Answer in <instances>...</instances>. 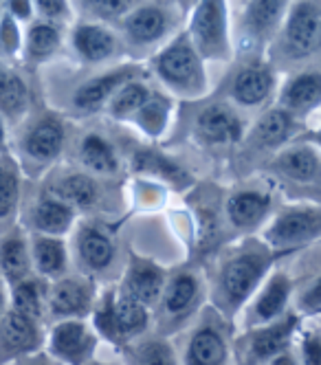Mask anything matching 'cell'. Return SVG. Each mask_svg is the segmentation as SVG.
<instances>
[{
    "label": "cell",
    "instance_id": "6da1fadb",
    "mask_svg": "<svg viewBox=\"0 0 321 365\" xmlns=\"http://www.w3.org/2000/svg\"><path fill=\"white\" fill-rule=\"evenodd\" d=\"M152 71L170 91L183 97H200L207 91L203 58L187 34L176 36L152 58Z\"/></svg>",
    "mask_w": 321,
    "mask_h": 365
},
{
    "label": "cell",
    "instance_id": "7a4b0ae2",
    "mask_svg": "<svg viewBox=\"0 0 321 365\" xmlns=\"http://www.w3.org/2000/svg\"><path fill=\"white\" fill-rule=\"evenodd\" d=\"M321 51V5L295 0L275 38V56L286 62H304Z\"/></svg>",
    "mask_w": 321,
    "mask_h": 365
},
{
    "label": "cell",
    "instance_id": "3957f363",
    "mask_svg": "<svg viewBox=\"0 0 321 365\" xmlns=\"http://www.w3.org/2000/svg\"><path fill=\"white\" fill-rule=\"evenodd\" d=\"M190 36L203 60L225 62L231 58L227 0H198L190 18Z\"/></svg>",
    "mask_w": 321,
    "mask_h": 365
},
{
    "label": "cell",
    "instance_id": "277c9868",
    "mask_svg": "<svg viewBox=\"0 0 321 365\" xmlns=\"http://www.w3.org/2000/svg\"><path fill=\"white\" fill-rule=\"evenodd\" d=\"M150 326V308L128 295L108 293L95 308V330L111 341H135Z\"/></svg>",
    "mask_w": 321,
    "mask_h": 365
},
{
    "label": "cell",
    "instance_id": "5b68a950",
    "mask_svg": "<svg viewBox=\"0 0 321 365\" xmlns=\"http://www.w3.org/2000/svg\"><path fill=\"white\" fill-rule=\"evenodd\" d=\"M266 271V257L260 253H243L223 267L218 279V302L220 308L233 312L243 308L255 293L258 284Z\"/></svg>",
    "mask_w": 321,
    "mask_h": 365
},
{
    "label": "cell",
    "instance_id": "8992f818",
    "mask_svg": "<svg viewBox=\"0 0 321 365\" xmlns=\"http://www.w3.org/2000/svg\"><path fill=\"white\" fill-rule=\"evenodd\" d=\"M97 348V334L84 319L58 322L49 332V354L64 365H86Z\"/></svg>",
    "mask_w": 321,
    "mask_h": 365
},
{
    "label": "cell",
    "instance_id": "52a82bcc",
    "mask_svg": "<svg viewBox=\"0 0 321 365\" xmlns=\"http://www.w3.org/2000/svg\"><path fill=\"white\" fill-rule=\"evenodd\" d=\"M295 332H297V317L286 312V315L280 317L277 322L251 328L249 334L240 341V348H243L247 363L269 365L275 356H280L288 350V344Z\"/></svg>",
    "mask_w": 321,
    "mask_h": 365
},
{
    "label": "cell",
    "instance_id": "ba28073f",
    "mask_svg": "<svg viewBox=\"0 0 321 365\" xmlns=\"http://www.w3.org/2000/svg\"><path fill=\"white\" fill-rule=\"evenodd\" d=\"M93 284L82 277H62L46 293V312L53 319H84L93 310Z\"/></svg>",
    "mask_w": 321,
    "mask_h": 365
},
{
    "label": "cell",
    "instance_id": "9c48e42d",
    "mask_svg": "<svg viewBox=\"0 0 321 365\" xmlns=\"http://www.w3.org/2000/svg\"><path fill=\"white\" fill-rule=\"evenodd\" d=\"M288 3L290 0H247L243 14L245 48H258L277 36L288 14Z\"/></svg>",
    "mask_w": 321,
    "mask_h": 365
},
{
    "label": "cell",
    "instance_id": "30bf717a",
    "mask_svg": "<svg viewBox=\"0 0 321 365\" xmlns=\"http://www.w3.org/2000/svg\"><path fill=\"white\" fill-rule=\"evenodd\" d=\"M275 91V71L266 62H251L240 68L229 86V95L245 108H260Z\"/></svg>",
    "mask_w": 321,
    "mask_h": 365
},
{
    "label": "cell",
    "instance_id": "8fae6325",
    "mask_svg": "<svg viewBox=\"0 0 321 365\" xmlns=\"http://www.w3.org/2000/svg\"><path fill=\"white\" fill-rule=\"evenodd\" d=\"M141 68L137 66H117L111 73L97 75L93 80H88L86 84H82L75 95H73V106L79 113H97L103 106H108V101L113 99V95L128 82L139 80Z\"/></svg>",
    "mask_w": 321,
    "mask_h": 365
},
{
    "label": "cell",
    "instance_id": "7c38bea8",
    "mask_svg": "<svg viewBox=\"0 0 321 365\" xmlns=\"http://www.w3.org/2000/svg\"><path fill=\"white\" fill-rule=\"evenodd\" d=\"M198 299H200L198 277L192 273H178L165 284L163 295H160L156 306L160 310L163 324L174 328L192 317L194 308L198 306Z\"/></svg>",
    "mask_w": 321,
    "mask_h": 365
},
{
    "label": "cell",
    "instance_id": "4fadbf2b",
    "mask_svg": "<svg viewBox=\"0 0 321 365\" xmlns=\"http://www.w3.org/2000/svg\"><path fill=\"white\" fill-rule=\"evenodd\" d=\"M266 236H269L271 245L280 249L315 240L321 236V210H315V207H310V210H290L275 220Z\"/></svg>",
    "mask_w": 321,
    "mask_h": 365
},
{
    "label": "cell",
    "instance_id": "5bb4252c",
    "mask_svg": "<svg viewBox=\"0 0 321 365\" xmlns=\"http://www.w3.org/2000/svg\"><path fill=\"white\" fill-rule=\"evenodd\" d=\"M196 135L211 145H229L238 143L243 137V121L227 103H209L194 121Z\"/></svg>",
    "mask_w": 321,
    "mask_h": 365
},
{
    "label": "cell",
    "instance_id": "9a60e30c",
    "mask_svg": "<svg viewBox=\"0 0 321 365\" xmlns=\"http://www.w3.org/2000/svg\"><path fill=\"white\" fill-rule=\"evenodd\" d=\"M292 286L290 279L282 273H275L264 289L258 293V297L251 304V310L247 312V322L251 328L266 326L271 322H277L280 317L286 315V308L290 302Z\"/></svg>",
    "mask_w": 321,
    "mask_h": 365
},
{
    "label": "cell",
    "instance_id": "2e32d148",
    "mask_svg": "<svg viewBox=\"0 0 321 365\" xmlns=\"http://www.w3.org/2000/svg\"><path fill=\"white\" fill-rule=\"evenodd\" d=\"M280 103L286 113L295 115H308L321 106V71L310 68V71H300L282 88Z\"/></svg>",
    "mask_w": 321,
    "mask_h": 365
},
{
    "label": "cell",
    "instance_id": "e0dca14e",
    "mask_svg": "<svg viewBox=\"0 0 321 365\" xmlns=\"http://www.w3.org/2000/svg\"><path fill=\"white\" fill-rule=\"evenodd\" d=\"M183 365H229V346L223 330L213 324L196 328L187 341Z\"/></svg>",
    "mask_w": 321,
    "mask_h": 365
},
{
    "label": "cell",
    "instance_id": "ac0fdd59",
    "mask_svg": "<svg viewBox=\"0 0 321 365\" xmlns=\"http://www.w3.org/2000/svg\"><path fill=\"white\" fill-rule=\"evenodd\" d=\"M38 328L40 324L9 308L3 322H0V359L34 352L40 344Z\"/></svg>",
    "mask_w": 321,
    "mask_h": 365
},
{
    "label": "cell",
    "instance_id": "d6986e66",
    "mask_svg": "<svg viewBox=\"0 0 321 365\" xmlns=\"http://www.w3.org/2000/svg\"><path fill=\"white\" fill-rule=\"evenodd\" d=\"M170 29V16L163 7L143 5L139 9H132L123 18V36L130 44L148 46L156 44Z\"/></svg>",
    "mask_w": 321,
    "mask_h": 365
},
{
    "label": "cell",
    "instance_id": "ffe728a7",
    "mask_svg": "<svg viewBox=\"0 0 321 365\" xmlns=\"http://www.w3.org/2000/svg\"><path fill=\"white\" fill-rule=\"evenodd\" d=\"M163 289H165L163 271L152 262H146V259H135L132 267L128 269L119 291L132 299H137L139 304L152 308L158 304Z\"/></svg>",
    "mask_w": 321,
    "mask_h": 365
},
{
    "label": "cell",
    "instance_id": "44dd1931",
    "mask_svg": "<svg viewBox=\"0 0 321 365\" xmlns=\"http://www.w3.org/2000/svg\"><path fill=\"white\" fill-rule=\"evenodd\" d=\"M73 46L86 62H106L117 53V38L97 22H79L73 29Z\"/></svg>",
    "mask_w": 321,
    "mask_h": 365
},
{
    "label": "cell",
    "instance_id": "7402d4cb",
    "mask_svg": "<svg viewBox=\"0 0 321 365\" xmlns=\"http://www.w3.org/2000/svg\"><path fill=\"white\" fill-rule=\"evenodd\" d=\"M64 143V128L58 117L40 119L24 137V150L34 161L56 159Z\"/></svg>",
    "mask_w": 321,
    "mask_h": 365
},
{
    "label": "cell",
    "instance_id": "603a6c76",
    "mask_svg": "<svg viewBox=\"0 0 321 365\" xmlns=\"http://www.w3.org/2000/svg\"><path fill=\"white\" fill-rule=\"evenodd\" d=\"M275 172L292 182H317L321 180V159L308 145H295L284 150L275 159Z\"/></svg>",
    "mask_w": 321,
    "mask_h": 365
},
{
    "label": "cell",
    "instance_id": "cb8c5ba5",
    "mask_svg": "<svg viewBox=\"0 0 321 365\" xmlns=\"http://www.w3.org/2000/svg\"><path fill=\"white\" fill-rule=\"evenodd\" d=\"M29 106V91L20 75L9 68H0V117L16 121Z\"/></svg>",
    "mask_w": 321,
    "mask_h": 365
},
{
    "label": "cell",
    "instance_id": "d4e9b609",
    "mask_svg": "<svg viewBox=\"0 0 321 365\" xmlns=\"http://www.w3.org/2000/svg\"><path fill=\"white\" fill-rule=\"evenodd\" d=\"M62 44V31L58 27V22L51 20H38L34 22L24 38V51L26 58L34 62H42L51 58Z\"/></svg>",
    "mask_w": 321,
    "mask_h": 365
},
{
    "label": "cell",
    "instance_id": "484cf974",
    "mask_svg": "<svg viewBox=\"0 0 321 365\" xmlns=\"http://www.w3.org/2000/svg\"><path fill=\"white\" fill-rule=\"evenodd\" d=\"M292 128H295V117L284 108H273L255 123L253 141L260 148H277L290 137Z\"/></svg>",
    "mask_w": 321,
    "mask_h": 365
},
{
    "label": "cell",
    "instance_id": "4316f807",
    "mask_svg": "<svg viewBox=\"0 0 321 365\" xmlns=\"http://www.w3.org/2000/svg\"><path fill=\"white\" fill-rule=\"evenodd\" d=\"M31 255L26 251V245L18 236H9L0 245V273L9 286H16L29 277Z\"/></svg>",
    "mask_w": 321,
    "mask_h": 365
},
{
    "label": "cell",
    "instance_id": "83f0119b",
    "mask_svg": "<svg viewBox=\"0 0 321 365\" xmlns=\"http://www.w3.org/2000/svg\"><path fill=\"white\" fill-rule=\"evenodd\" d=\"M79 257L91 271H103L113 264L115 245L108 236H103L97 229H84L79 233Z\"/></svg>",
    "mask_w": 321,
    "mask_h": 365
},
{
    "label": "cell",
    "instance_id": "f1b7e54d",
    "mask_svg": "<svg viewBox=\"0 0 321 365\" xmlns=\"http://www.w3.org/2000/svg\"><path fill=\"white\" fill-rule=\"evenodd\" d=\"M269 205H271V198L266 194H260V192L235 194V196H231V200L227 205L229 220L240 229L253 227L266 216V212H269Z\"/></svg>",
    "mask_w": 321,
    "mask_h": 365
},
{
    "label": "cell",
    "instance_id": "f546056e",
    "mask_svg": "<svg viewBox=\"0 0 321 365\" xmlns=\"http://www.w3.org/2000/svg\"><path fill=\"white\" fill-rule=\"evenodd\" d=\"M11 310L20 312V315L29 317L36 324H42V317L46 312V293L42 291V286L26 277L24 282L11 286Z\"/></svg>",
    "mask_w": 321,
    "mask_h": 365
},
{
    "label": "cell",
    "instance_id": "4dcf8cb0",
    "mask_svg": "<svg viewBox=\"0 0 321 365\" xmlns=\"http://www.w3.org/2000/svg\"><path fill=\"white\" fill-rule=\"evenodd\" d=\"M71 220H73L71 205H66L64 200H60L56 196L42 198L36 205V210H34V225H36V229L49 233V236L64 233L68 229Z\"/></svg>",
    "mask_w": 321,
    "mask_h": 365
},
{
    "label": "cell",
    "instance_id": "1f68e13d",
    "mask_svg": "<svg viewBox=\"0 0 321 365\" xmlns=\"http://www.w3.org/2000/svg\"><path fill=\"white\" fill-rule=\"evenodd\" d=\"M31 259L36 269L46 277H58L66 269V249L58 238H36L31 247Z\"/></svg>",
    "mask_w": 321,
    "mask_h": 365
},
{
    "label": "cell",
    "instance_id": "d6a6232c",
    "mask_svg": "<svg viewBox=\"0 0 321 365\" xmlns=\"http://www.w3.org/2000/svg\"><path fill=\"white\" fill-rule=\"evenodd\" d=\"M132 344V341H130ZM132 365H178L172 346L160 336L135 339V344L128 346Z\"/></svg>",
    "mask_w": 321,
    "mask_h": 365
},
{
    "label": "cell",
    "instance_id": "836d02e7",
    "mask_svg": "<svg viewBox=\"0 0 321 365\" xmlns=\"http://www.w3.org/2000/svg\"><path fill=\"white\" fill-rule=\"evenodd\" d=\"M152 91L148 88V84H143L141 80H132L128 84H123L113 99L108 101V113L115 119H128V117H135L143 103L150 99Z\"/></svg>",
    "mask_w": 321,
    "mask_h": 365
},
{
    "label": "cell",
    "instance_id": "e575fe53",
    "mask_svg": "<svg viewBox=\"0 0 321 365\" xmlns=\"http://www.w3.org/2000/svg\"><path fill=\"white\" fill-rule=\"evenodd\" d=\"M79 154H82V161H84L86 170H91V172L115 174L119 170V161H117L115 150L111 148V143H106L99 135H88L82 141Z\"/></svg>",
    "mask_w": 321,
    "mask_h": 365
},
{
    "label": "cell",
    "instance_id": "d590c367",
    "mask_svg": "<svg viewBox=\"0 0 321 365\" xmlns=\"http://www.w3.org/2000/svg\"><path fill=\"white\" fill-rule=\"evenodd\" d=\"M170 110H172V103L168 97L163 95H156L152 93L150 99L141 106V110L132 117L137 121V125L143 130L146 135L150 137H158L160 133L165 130L168 125V119H170Z\"/></svg>",
    "mask_w": 321,
    "mask_h": 365
},
{
    "label": "cell",
    "instance_id": "8d00e7d4",
    "mask_svg": "<svg viewBox=\"0 0 321 365\" xmlns=\"http://www.w3.org/2000/svg\"><path fill=\"white\" fill-rule=\"evenodd\" d=\"M97 196H99V192H97V185L91 176L71 174L60 180L56 198L64 200L66 205H75V207H91V205H95Z\"/></svg>",
    "mask_w": 321,
    "mask_h": 365
},
{
    "label": "cell",
    "instance_id": "74e56055",
    "mask_svg": "<svg viewBox=\"0 0 321 365\" xmlns=\"http://www.w3.org/2000/svg\"><path fill=\"white\" fill-rule=\"evenodd\" d=\"M82 7L101 22H115L132 11L135 0H82Z\"/></svg>",
    "mask_w": 321,
    "mask_h": 365
},
{
    "label": "cell",
    "instance_id": "f35d334b",
    "mask_svg": "<svg viewBox=\"0 0 321 365\" xmlns=\"http://www.w3.org/2000/svg\"><path fill=\"white\" fill-rule=\"evenodd\" d=\"M20 185L16 168L7 161H0V218H7L18 202Z\"/></svg>",
    "mask_w": 321,
    "mask_h": 365
},
{
    "label": "cell",
    "instance_id": "ab89813d",
    "mask_svg": "<svg viewBox=\"0 0 321 365\" xmlns=\"http://www.w3.org/2000/svg\"><path fill=\"white\" fill-rule=\"evenodd\" d=\"M302 365H321V332L304 330L300 339Z\"/></svg>",
    "mask_w": 321,
    "mask_h": 365
},
{
    "label": "cell",
    "instance_id": "60d3db41",
    "mask_svg": "<svg viewBox=\"0 0 321 365\" xmlns=\"http://www.w3.org/2000/svg\"><path fill=\"white\" fill-rule=\"evenodd\" d=\"M20 48V31L16 20L5 14L3 20H0V53L3 56H14Z\"/></svg>",
    "mask_w": 321,
    "mask_h": 365
},
{
    "label": "cell",
    "instance_id": "b9f144b4",
    "mask_svg": "<svg viewBox=\"0 0 321 365\" xmlns=\"http://www.w3.org/2000/svg\"><path fill=\"white\" fill-rule=\"evenodd\" d=\"M34 7L40 11L44 20L60 22L68 14V0H34Z\"/></svg>",
    "mask_w": 321,
    "mask_h": 365
},
{
    "label": "cell",
    "instance_id": "7bdbcfd3",
    "mask_svg": "<svg viewBox=\"0 0 321 365\" xmlns=\"http://www.w3.org/2000/svg\"><path fill=\"white\" fill-rule=\"evenodd\" d=\"M7 7V14L18 22H24V20H29L34 16V0H7L5 3Z\"/></svg>",
    "mask_w": 321,
    "mask_h": 365
},
{
    "label": "cell",
    "instance_id": "ee69618b",
    "mask_svg": "<svg viewBox=\"0 0 321 365\" xmlns=\"http://www.w3.org/2000/svg\"><path fill=\"white\" fill-rule=\"evenodd\" d=\"M300 306L308 312H317L321 310V277L317 282L310 284V289L302 295L300 299Z\"/></svg>",
    "mask_w": 321,
    "mask_h": 365
},
{
    "label": "cell",
    "instance_id": "f6af8a7d",
    "mask_svg": "<svg viewBox=\"0 0 321 365\" xmlns=\"http://www.w3.org/2000/svg\"><path fill=\"white\" fill-rule=\"evenodd\" d=\"M269 365H300V361L295 359V356H292L288 350L284 352V354H280V356H275Z\"/></svg>",
    "mask_w": 321,
    "mask_h": 365
},
{
    "label": "cell",
    "instance_id": "bcb514c9",
    "mask_svg": "<svg viewBox=\"0 0 321 365\" xmlns=\"http://www.w3.org/2000/svg\"><path fill=\"white\" fill-rule=\"evenodd\" d=\"M7 150V130H5V123H3V117H0V152Z\"/></svg>",
    "mask_w": 321,
    "mask_h": 365
},
{
    "label": "cell",
    "instance_id": "7dc6e473",
    "mask_svg": "<svg viewBox=\"0 0 321 365\" xmlns=\"http://www.w3.org/2000/svg\"><path fill=\"white\" fill-rule=\"evenodd\" d=\"M9 308H7V302H5V293H3V289H0V322H3V317H5V312H7Z\"/></svg>",
    "mask_w": 321,
    "mask_h": 365
},
{
    "label": "cell",
    "instance_id": "c3c4849f",
    "mask_svg": "<svg viewBox=\"0 0 321 365\" xmlns=\"http://www.w3.org/2000/svg\"><path fill=\"white\" fill-rule=\"evenodd\" d=\"M26 365H56L53 361H49L46 356H38V359H34V361H29Z\"/></svg>",
    "mask_w": 321,
    "mask_h": 365
},
{
    "label": "cell",
    "instance_id": "681fc988",
    "mask_svg": "<svg viewBox=\"0 0 321 365\" xmlns=\"http://www.w3.org/2000/svg\"><path fill=\"white\" fill-rule=\"evenodd\" d=\"M176 3L187 11V9H194V5L198 3V0H176Z\"/></svg>",
    "mask_w": 321,
    "mask_h": 365
},
{
    "label": "cell",
    "instance_id": "f907efd6",
    "mask_svg": "<svg viewBox=\"0 0 321 365\" xmlns=\"http://www.w3.org/2000/svg\"><path fill=\"white\" fill-rule=\"evenodd\" d=\"M312 141H315V143H317V145L321 148V128H319V130H317V133L312 135Z\"/></svg>",
    "mask_w": 321,
    "mask_h": 365
},
{
    "label": "cell",
    "instance_id": "816d5d0a",
    "mask_svg": "<svg viewBox=\"0 0 321 365\" xmlns=\"http://www.w3.org/2000/svg\"><path fill=\"white\" fill-rule=\"evenodd\" d=\"M86 365H106V363H97V361H93V359H91V361H88ZM108 365H113V363H108Z\"/></svg>",
    "mask_w": 321,
    "mask_h": 365
},
{
    "label": "cell",
    "instance_id": "f5cc1de1",
    "mask_svg": "<svg viewBox=\"0 0 321 365\" xmlns=\"http://www.w3.org/2000/svg\"><path fill=\"white\" fill-rule=\"evenodd\" d=\"M7 3V0H0V9H3V5Z\"/></svg>",
    "mask_w": 321,
    "mask_h": 365
}]
</instances>
